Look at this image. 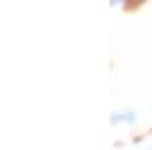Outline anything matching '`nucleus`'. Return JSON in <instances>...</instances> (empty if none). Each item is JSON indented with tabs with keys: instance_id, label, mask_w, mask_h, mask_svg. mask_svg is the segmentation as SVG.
<instances>
[{
	"instance_id": "1",
	"label": "nucleus",
	"mask_w": 152,
	"mask_h": 150,
	"mask_svg": "<svg viewBox=\"0 0 152 150\" xmlns=\"http://www.w3.org/2000/svg\"><path fill=\"white\" fill-rule=\"evenodd\" d=\"M114 2H116V0H114Z\"/></svg>"
}]
</instances>
